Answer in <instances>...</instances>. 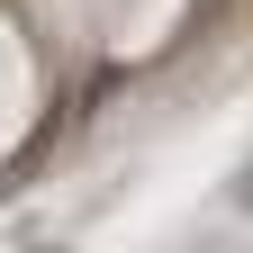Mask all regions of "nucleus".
Segmentation results:
<instances>
[{
	"label": "nucleus",
	"instance_id": "f257e3e1",
	"mask_svg": "<svg viewBox=\"0 0 253 253\" xmlns=\"http://www.w3.org/2000/svg\"><path fill=\"white\" fill-rule=\"evenodd\" d=\"M235 208H253V163H244V181H235Z\"/></svg>",
	"mask_w": 253,
	"mask_h": 253
}]
</instances>
